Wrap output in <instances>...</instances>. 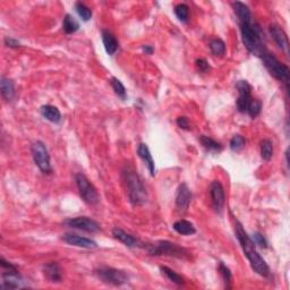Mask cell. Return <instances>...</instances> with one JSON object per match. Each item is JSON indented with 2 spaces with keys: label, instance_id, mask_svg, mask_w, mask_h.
I'll return each instance as SVG.
<instances>
[{
  "label": "cell",
  "instance_id": "836d02e7",
  "mask_svg": "<svg viewBox=\"0 0 290 290\" xmlns=\"http://www.w3.org/2000/svg\"><path fill=\"white\" fill-rule=\"evenodd\" d=\"M219 272H220L221 277H223V281H224L225 288L229 289V288H230V282H231V272H230V270H229V268L225 267L223 262H220Z\"/></svg>",
  "mask_w": 290,
  "mask_h": 290
},
{
  "label": "cell",
  "instance_id": "4fadbf2b",
  "mask_svg": "<svg viewBox=\"0 0 290 290\" xmlns=\"http://www.w3.org/2000/svg\"><path fill=\"white\" fill-rule=\"evenodd\" d=\"M62 239L67 244L76 247H82V248H98V244L92 239L81 237V236L75 234H65L63 235Z\"/></svg>",
  "mask_w": 290,
  "mask_h": 290
},
{
  "label": "cell",
  "instance_id": "2e32d148",
  "mask_svg": "<svg viewBox=\"0 0 290 290\" xmlns=\"http://www.w3.org/2000/svg\"><path fill=\"white\" fill-rule=\"evenodd\" d=\"M112 235L117 241L123 243L125 246L131 247V248H133V247H139L142 245L141 242H139L137 238L132 236L131 234H127L126 231H124L123 229L120 228H114L112 230Z\"/></svg>",
  "mask_w": 290,
  "mask_h": 290
},
{
  "label": "cell",
  "instance_id": "484cf974",
  "mask_svg": "<svg viewBox=\"0 0 290 290\" xmlns=\"http://www.w3.org/2000/svg\"><path fill=\"white\" fill-rule=\"evenodd\" d=\"M261 156L264 161H270L273 156V144L270 139H263L260 143Z\"/></svg>",
  "mask_w": 290,
  "mask_h": 290
},
{
  "label": "cell",
  "instance_id": "7a4b0ae2",
  "mask_svg": "<svg viewBox=\"0 0 290 290\" xmlns=\"http://www.w3.org/2000/svg\"><path fill=\"white\" fill-rule=\"evenodd\" d=\"M123 178L130 202L135 206L143 205L148 200V193L137 173L131 168H127L124 170Z\"/></svg>",
  "mask_w": 290,
  "mask_h": 290
},
{
  "label": "cell",
  "instance_id": "5bb4252c",
  "mask_svg": "<svg viewBox=\"0 0 290 290\" xmlns=\"http://www.w3.org/2000/svg\"><path fill=\"white\" fill-rule=\"evenodd\" d=\"M192 201V193L189 191L188 186L186 184H181L178 187L177 195H176V206L178 211L185 212L187 211L189 204Z\"/></svg>",
  "mask_w": 290,
  "mask_h": 290
},
{
  "label": "cell",
  "instance_id": "d590c367",
  "mask_svg": "<svg viewBox=\"0 0 290 290\" xmlns=\"http://www.w3.org/2000/svg\"><path fill=\"white\" fill-rule=\"evenodd\" d=\"M195 66L198 68V70L201 71V73H206L207 70H210V65L205 59H198L195 62Z\"/></svg>",
  "mask_w": 290,
  "mask_h": 290
},
{
  "label": "cell",
  "instance_id": "8fae6325",
  "mask_svg": "<svg viewBox=\"0 0 290 290\" xmlns=\"http://www.w3.org/2000/svg\"><path fill=\"white\" fill-rule=\"evenodd\" d=\"M236 89H238L239 96L237 99V109L239 112H246L248 103L252 99L250 92H252V87L247 81H239L236 84Z\"/></svg>",
  "mask_w": 290,
  "mask_h": 290
},
{
  "label": "cell",
  "instance_id": "1f68e13d",
  "mask_svg": "<svg viewBox=\"0 0 290 290\" xmlns=\"http://www.w3.org/2000/svg\"><path fill=\"white\" fill-rule=\"evenodd\" d=\"M175 14H176L177 19L182 23H186L188 20L189 15V8L186 3H179L175 7Z\"/></svg>",
  "mask_w": 290,
  "mask_h": 290
},
{
  "label": "cell",
  "instance_id": "ba28073f",
  "mask_svg": "<svg viewBox=\"0 0 290 290\" xmlns=\"http://www.w3.org/2000/svg\"><path fill=\"white\" fill-rule=\"evenodd\" d=\"M32 156L35 164H37L39 169L44 174H50L52 171L51 163H50V156L48 152V149L44 142L37 141L34 142L31 146Z\"/></svg>",
  "mask_w": 290,
  "mask_h": 290
},
{
  "label": "cell",
  "instance_id": "cb8c5ba5",
  "mask_svg": "<svg viewBox=\"0 0 290 290\" xmlns=\"http://www.w3.org/2000/svg\"><path fill=\"white\" fill-rule=\"evenodd\" d=\"M200 142H201L203 148L205 150H207V151H210V152H220V151H223V145H221L219 142L214 141L213 138L209 137V136L202 135L201 137H200Z\"/></svg>",
  "mask_w": 290,
  "mask_h": 290
},
{
  "label": "cell",
  "instance_id": "ffe728a7",
  "mask_svg": "<svg viewBox=\"0 0 290 290\" xmlns=\"http://www.w3.org/2000/svg\"><path fill=\"white\" fill-rule=\"evenodd\" d=\"M0 91H1V96L6 101H13L14 96H15V87L12 80L7 78L5 76L1 77L0 80Z\"/></svg>",
  "mask_w": 290,
  "mask_h": 290
},
{
  "label": "cell",
  "instance_id": "83f0119b",
  "mask_svg": "<svg viewBox=\"0 0 290 290\" xmlns=\"http://www.w3.org/2000/svg\"><path fill=\"white\" fill-rule=\"evenodd\" d=\"M211 52L217 57H223L225 53V44L221 39H213L210 42Z\"/></svg>",
  "mask_w": 290,
  "mask_h": 290
},
{
  "label": "cell",
  "instance_id": "e575fe53",
  "mask_svg": "<svg viewBox=\"0 0 290 290\" xmlns=\"http://www.w3.org/2000/svg\"><path fill=\"white\" fill-rule=\"evenodd\" d=\"M253 236H254L253 242L255 243V245H259L260 247H262V248H267L268 247L267 239L264 238V236L262 234H260V232H255Z\"/></svg>",
  "mask_w": 290,
  "mask_h": 290
},
{
  "label": "cell",
  "instance_id": "277c9868",
  "mask_svg": "<svg viewBox=\"0 0 290 290\" xmlns=\"http://www.w3.org/2000/svg\"><path fill=\"white\" fill-rule=\"evenodd\" d=\"M150 255L153 256H174L178 259H187L188 253L185 248L178 246L177 244L170 243L168 241H160L156 244H149L146 246Z\"/></svg>",
  "mask_w": 290,
  "mask_h": 290
},
{
  "label": "cell",
  "instance_id": "8d00e7d4",
  "mask_svg": "<svg viewBox=\"0 0 290 290\" xmlns=\"http://www.w3.org/2000/svg\"><path fill=\"white\" fill-rule=\"evenodd\" d=\"M177 125L181 128V130H186V131L191 130V127H189V121L187 118L184 116L177 118Z\"/></svg>",
  "mask_w": 290,
  "mask_h": 290
},
{
  "label": "cell",
  "instance_id": "52a82bcc",
  "mask_svg": "<svg viewBox=\"0 0 290 290\" xmlns=\"http://www.w3.org/2000/svg\"><path fill=\"white\" fill-rule=\"evenodd\" d=\"M75 181H76L80 196L85 203L89 204V205H95V204L99 203L100 196L98 192H96L95 187L92 185V182L89 180L85 175L77 174L75 176Z\"/></svg>",
  "mask_w": 290,
  "mask_h": 290
},
{
  "label": "cell",
  "instance_id": "74e56055",
  "mask_svg": "<svg viewBox=\"0 0 290 290\" xmlns=\"http://www.w3.org/2000/svg\"><path fill=\"white\" fill-rule=\"evenodd\" d=\"M5 45L7 46H9V48H19V46H21V42L15 40V39H13V38L7 37L5 39Z\"/></svg>",
  "mask_w": 290,
  "mask_h": 290
},
{
  "label": "cell",
  "instance_id": "f35d334b",
  "mask_svg": "<svg viewBox=\"0 0 290 290\" xmlns=\"http://www.w3.org/2000/svg\"><path fill=\"white\" fill-rule=\"evenodd\" d=\"M142 50L145 52V55H152L153 51H155V49L151 45H143Z\"/></svg>",
  "mask_w": 290,
  "mask_h": 290
},
{
  "label": "cell",
  "instance_id": "8992f818",
  "mask_svg": "<svg viewBox=\"0 0 290 290\" xmlns=\"http://www.w3.org/2000/svg\"><path fill=\"white\" fill-rule=\"evenodd\" d=\"M262 59L264 63V66L267 67L268 73H270L275 80L288 83L290 71H289V68L286 66L285 64L279 62L273 55H271V53L268 52L262 53Z\"/></svg>",
  "mask_w": 290,
  "mask_h": 290
},
{
  "label": "cell",
  "instance_id": "3957f363",
  "mask_svg": "<svg viewBox=\"0 0 290 290\" xmlns=\"http://www.w3.org/2000/svg\"><path fill=\"white\" fill-rule=\"evenodd\" d=\"M241 32L243 42L249 52L263 53L262 52V32L257 24H241Z\"/></svg>",
  "mask_w": 290,
  "mask_h": 290
},
{
  "label": "cell",
  "instance_id": "9c48e42d",
  "mask_svg": "<svg viewBox=\"0 0 290 290\" xmlns=\"http://www.w3.org/2000/svg\"><path fill=\"white\" fill-rule=\"evenodd\" d=\"M64 224L68 225L70 228L80 229V230L91 232V234H94V232L100 231V224L94 221L93 219H89L88 217H77V218H70V219H67L64 221Z\"/></svg>",
  "mask_w": 290,
  "mask_h": 290
},
{
  "label": "cell",
  "instance_id": "d6a6232c",
  "mask_svg": "<svg viewBox=\"0 0 290 290\" xmlns=\"http://www.w3.org/2000/svg\"><path fill=\"white\" fill-rule=\"evenodd\" d=\"M245 144H246L245 138L243 137L242 135H238V134L232 136V138L230 139V143H229V145H230V149L234 152L241 151V150L245 146Z\"/></svg>",
  "mask_w": 290,
  "mask_h": 290
},
{
  "label": "cell",
  "instance_id": "ac0fdd59",
  "mask_svg": "<svg viewBox=\"0 0 290 290\" xmlns=\"http://www.w3.org/2000/svg\"><path fill=\"white\" fill-rule=\"evenodd\" d=\"M137 155L145 162L146 167H148V169L150 171V174H151V176H155L156 175V164H155V160H153L151 152H150V150L148 148V145L143 144V143L142 144H139L137 148Z\"/></svg>",
  "mask_w": 290,
  "mask_h": 290
},
{
  "label": "cell",
  "instance_id": "44dd1931",
  "mask_svg": "<svg viewBox=\"0 0 290 290\" xmlns=\"http://www.w3.org/2000/svg\"><path fill=\"white\" fill-rule=\"evenodd\" d=\"M102 42H103V45H105L107 53H108L109 56H113L118 50V46H119V44H118L116 37H114L112 33H110L109 31L103 30Z\"/></svg>",
  "mask_w": 290,
  "mask_h": 290
},
{
  "label": "cell",
  "instance_id": "4dcf8cb0",
  "mask_svg": "<svg viewBox=\"0 0 290 290\" xmlns=\"http://www.w3.org/2000/svg\"><path fill=\"white\" fill-rule=\"evenodd\" d=\"M261 110H262V102L259 99H250L246 112L252 118H256L261 113Z\"/></svg>",
  "mask_w": 290,
  "mask_h": 290
},
{
  "label": "cell",
  "instance_id": "7402d4cb",
  "mask_svg": "<svg viewBox=\"0 0 290 290\" xmlns=\"http://www.w3.org/2000/svg\"><path fill=\"white\" fill-rule=\"evenodd\" d=\"M41 114L42 117L45 118L46 120L51 121V123L58 124L62 120V113H60L59 109L55 106L45 105L41 107Z\"/></svg>",
  "mask_w": 290,
  "mask_h": 290
},
{
  "label": "cell",
  "instance_id": "f1b7e54d",
  "mask_svg": "<svg viewBox=\"0 0 290 290\" xmlns=\"http://www.w3.org/2000/svg\"><path fill=\"white\" fill-rule=\"evenodd\" d=\"M110 84H112V88L113 89L114 93L118 95V98H120L121 100H126L127 98L126 89H125L123 83H121L118 78L112 77V80H110Z\"/></svg>",
  "mask_w": 290,
  "mask_h": 290
},
{
  "label": "cell",
  "instance_id": "4316f807",
  "mask_svg": "<svg viewBox=\"0 0 290 290\" xmlns=\"http://www.w3.org/2000/svg\"><path fill=\"white\" fill-rule=\"evenodd\" d=\"M161 272H162V274L166 275V278L168 280H170L171 282H174V284L176 285H184L185 281H184V278L181 277V275H179L177 272H175L174 270H171L170 268L168 267H161L160 268Z\"/></svg>",
  "mask_w": 290,
  "mask_h": 290
},
{
  "label": "cell",
  "instance_id": "f546056e",
  "mask_svg": "<svg viewBox=\"0 0 290 290\" xmlns=\"http://www.w3.org/2000/svg\"><path fill=\"white\" fill-rule=\"evenodd\" d=\"M75 10H76L78 16H80L84 22H89V21L92 19V10L89 9L88 6H85L84 3L82 2L75 3Z\"/></svg>",
  "mask_w": 290,
  "mask_h": 290
},
{
  "label": "cell",
  "instance_id": "d6986e66",
  "mask_svg": "<svg viewBox=\"0 0 290 290\" xmlns=\"http://www.w3.org/2000/svg\"><path fill=\"white\" fill-rule=\"evenodd\" d=\"M232 7H234L236 15L238 17L239 23L241 24L252 23V13H250L248 6L241 1H236L232 3Z\"/></svg>",
  "mask_w": 290,
  "mask_h": 290
},
{
  "label": "cell",
  "instance_id": "6da1fadb",
  "mask_svg": "<svg viewBox=\"0 0 290 290\" xmlns=\"http://www.w3.org/2000/svg\"><path fill=\"white\" fill-rule=\"evenodd\" d=\"M235 231L237 239L241 244L243 252H244L247 260L249 261L250 267L257 274H260L261 277L268 278L270 275V268L267 264L266 261L262 256L260 255L259 252L256 250L255 243L253 242V239L247 235V232L244 230L242 223L238 220L235 221Z\"/></svg>",
  "mask_w": 290,
  "mask_h": 290
},
{
  "label": "cell",
  "instance_id": "d4e9b609",
  "mask_svg": "<svg viewBox=\"0 0 290 290\" xmlns=\"http://www.w3.org/2000/svg\"><path fill=\"white\" fill-rule=\"evenodd\" d=\"M80 28V24L76 20L74 19L73 16L67 14V15L64 17V22H63V30L65 31V33L67 34H73L75 32L78 31Z\"/></svg>",
  "mask_w": 290,
  "mask_h": 290
},
{
  "label": "cell",
  "instance_id": "e0dca14e",
  "mask_svg": "<svg viewBox=\"0 0 290 290\" xmlns=\"http://www.w3.org/2000/svg\"><path fill=\"white\" fill-rule=\"evenodd\" d=\"M44 273L50 282H60L63 279L62 268L57 262L46 263L44 268Z\"/></svg>",
  "mask_w": 290,
  "mask_h": 290
},
{
  "label": "cell",
  "instance_id": "5b68a950",
  "mask_svg": "<svg viewBox=\"0 0 290 290\" xmlns=\"http://www.w3.org/2000/svg\"><path fill=\"white\" fill-rule=\"evenodd\" d=\"M94 274L103 282V284L116 286V287H119V286L127 284L128 279H130L126 271L109 267H100L98 268H95Z\"/></svg>",
  "mask_w": 290,
  "mask_h": 290
},
{
  "label": "cell",
  "instance_id": "603a6c76",
  "mask_svg": "<svg viewBox=\"0 0 290 290\" xmlns=\"http://www.w3.org/2000/svg\"><path fill=\"white\" fill-rule=\"evenodd\" d=\"M174 229L175 231H177L178 234H180L182 236H189V235H194L196 232V229L194 227V224L192 223H189L187 220H178L174 223Z\"/></svg>",
  "mask_w": 290,
  "mask_h": 290
},
{
  "label": "cell",
  "instance_id": "30bf717a",
  "mask_svg": "<svg viewBox=\"0 0 290 290\" xmlns=\"http://www.w3.org/2000/svg\"><path fill=\"white\" fill-rule=\"evenodd\" d=\"M2 282L0 288L2 290H9V289H19L25 287L24 281L21 277L17 268H6V271L2 273Z\"/></svg>",
  "mask_w": 290,
  "mask_h": 290
},
{
  "label": "cell",
  "instance_id": "7c38bea8",
  "mask_svg": "<svg viewBox=\"0 0 290 290\" xmlns=\"http://www.w3.org/2000/svg\"><path fill=\"white\" fill-rule=\"evenodd\" d=\"M210 195L211 200H212L214 210H216L217 212H221L225 202V195L223 186L221 185V182L219 180L212 181V184L210 186Z\"/></svg>",
  "mask_w": 290,
  "mask_h": 290
},
{
  "label": "cell",
  "instance_id": "9a60e30c",
  "mask_svg": "<svg viewBox=\"0 0 290 290\" xmlns=\"http://www.w3.org/2000/svg\"><path fill=\"white\" fill-rule=\"evenodd\" d=\"M268 30H270L272 38H273V40L275 41V44L278 45L279 48H280L282 51L288 53L289 42H288L287 34L285 33V31L277 24H271L270 27H268Z\"/></svg>",
  "mask_w": 290,
  "mask_h": 290
}]
</instances>
